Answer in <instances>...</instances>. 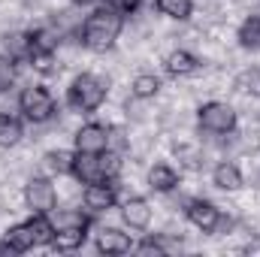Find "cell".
I'll use <instances>...</instances> for the list:
<instances>
[{"label": "cell", "instance_id": "6da1fadb", "mask_svg": "<svg viewBox=\"0 0 260 257\" xmlns=\"http://www.w3.org/2000/svg\"><path fill=\"white\" fill-rule=\"evenodd\" d=\"M121 30H124V12L109 3H97V9L85 15V21L79 24L82 46L91 52H109L121 37Z\"/></svg>", "mask_w": 260, "mask_h": 257}, {"label": "cell", "instance_id": "7a4b0ae2", "mask_svg": "<svg viewBox=\"0 0 260 257\" xmlns=\"http://www.w3.org/2000/svg\"><path fill=\"white\" fill-rule=\"evenodd\" d=\"M106 94H109V82L103 76H97V73H79L70 82V88H67V106L73 112L91 115V112H97L103 106Z\"/></svg>", "mask_w": 260, "mask_h": 257}, {"label": "cell", "instance_id": "3957f363", "mask_svg": "<svg viewBox=\"0 0 260 257\" xmlns=\"http://www.w3.org/2000/svg\"><path fill=\"white\" fill-rule=\"evenodd\" d=\"M18 112L30 124H46L58 115V103H55V97L46 85H27L18 94Z\"/></svg>", "mask_w": 260, "mask_h": 257}, {"label": "cell", "instance_id": "277c9868", "mask_svg": "<svg viewBox=\"0 0 260 257\" xmlns=\"http://www.w3.org/2000/svg\"><path fill=\"white\" fill-rule=\"evenodd\" d=\"M197 121H200V130L212 136H230L236 130V109L221 100H209L197 109Z\"/></svg>", "mask_w": 260, "mask_h": 257}, {"label": "cell", "instance_id": "5b68a950", "mask_svg": "<svg viewBox=\"0 0 260 257\" xmlns=\"http://www.w3.org/2000/svg\"><path fill=\"white\" fill-rule=\"evenodd\" d=\"M24 206L30 209V215H52L58 206V191L52 185V179L46 176H34L24 185Z\"/></svg>", "mask_w": 260, "mask_h": 257}, {"label": "cell", "instance_id": "8992f818", "mask_svg": "<svg viewBox=\"0 0 260 257\" xmlns=\"http://www.w3.org/2000/svg\"><path fill=\"white\" fill-rule=\"evenodd\" d=\"M115 203H118V182L103 179V182L85 185V191H82V206L91 215H103V212L115 209Z\"/></svg>", "mask_w": 260, "mask_h": 257}, {"label": "cell", "instance_id": "52a82bcc", "mask_svg": "<svg viewBox=\"0 0 260 257\" xmlns=\"http://www.w3.org/2000/svg\"><path fill=\"white\" fill-rule=\"evenodd\" d=\"M73 148L82 151V154H100L109 148V127L106 124H97V121H88L76 130L73 136Z\"/></svg>", "mask_w": 260, "mask_h": 257}, {"label": "cell", "instance_id": "ba28073f", "mask_svg": "<svg viewBox=\"0 0 260 257\" xmlns=\"http://www.w3.org/2000/svg\"><path fill=\"white\" fill-rule=\"evenodd\" d=\"M185 215H188V221L194 224L197 230H203V233H215L218 224H221V209L215 203H209V200H200V197L188 203Z\"/></svg>", "mask_w": 260, "mask_h": 257}, {"label": "cell", "instance_id": "9c48e42d", "mask_svg": "<svg viewBox=\"0 0 260 257\" xmlns=\"http://www.w3.org/2000/svg\"><path fill=\"white\" fill-rule=\"evenodd\" d=\"M94 245H97V251H100V254H112V257L133 251V239H130V233L118 230V227H100V230H97Z\"/></svg>", "mask_w": 260, "mask_h": 257}, {"label": "cell", "instance_id": "30bf717a", "mask_svg": "<svg viewBox=\"0 0 260 257\" xmlns=\"http://www.w3.org/2000/svg\"><path fill=\"white\" fill-rule=\"evenodd\" d=\"M121 218L130 230H145L151 224V203L145 197H127L121 203Z\"/></svg>", "mask_w": 260, "mask_h": 257}, {"label": "cell", "instance_id": "8fae6325", "mask_svg": "<svg viewBox=\"0 0 260 257\" xmlns=\"http://www.w3.org/2000/svg\"><path fill=\"white\" fill-rule=\"evenodd\" d=\"M30 248H37V239H34V230H30L27 221L9 227L6 236H3V242H0V251H12V254H24Z\"/></svg>", "mask_w": 260, "mask_h": 257}, {"label": "cell", "instance_id": "7c38bea8", "mask_svg": "<svg viewBox=\"0 0 260 257\" xmlns=\"http://www.w3.org/2000/svg\"><path fill=\"white\" fill-rule=\"evenodd\" d=\"M73 179L79 185H94L103 182V170H100V154H82L76 151V164H73Z\"/></svg>", "mask_w": 260, "mask_h": 257}, {"label": "cell", "instance_id": "4fadbf2b", "mask_svg": "<svg viewBox=\"0 0 260 257\" xmlns=\"http://www.w3.org/2000/svg\"><path fill=\"white\" fill-rule=\"evenodd\" d=\"M0 55L9 58L12 64L27 61V55H30V34H18V30L3 34L0 37Z\"/></svg>", "mask_w": 260, "mask_h": 257}, {"label": "cell", "instance_id": "5bb4252c", "mask_svg": "<svg viewBox=\"0 0 260 257\" xmlns=\"http://www.w3.org/2000/svg\"><path fill=\"white\" fill-rule=\"evenodd\" d=\"M212 185H215L218 191H239V188L245 185V179H242V170H239L236 164L221 160V164L212 170Z\"/></svg>", "mask_w": 260, "mask_h": 257}, {"label": "cell", "instance_id": "9a60e30c", "mask_svg": "<svg viewBox=\"0 0 260 257\" xmlns=\"http://www.w3.org/2000/svg\"><path fill=\"white\" fill-rule=\"evenodd\" d=\"M164 67H167V73H170V76L182 79V76H191V73H197V70H200V61H197L194 52H188V49H173V52L167 55Z\"/></svg>", "mask_w": 260, "mask_h": 257}, {"label": "cell", "instance_id": "2e32d148", "mask_svg": "<svg viewBox=\"0 0 260 257\" xmlns=\"http://www.w3.org/2000/svg\"><path fill=\"white\" fill-rule=\"evenodd\" d=\"M148 188L157 194H173L179 188V173L170 164H154L148 170Z\"/></svg>", "mask_w": 260, "mask_h": 257}, {"label": "cell", "instance_id": "e0dca14e", "mask_svg": "<svg viewBox=\"0 0 260 257\" xmlns=\"http://www.w3.org/2000/svg\"><path fill=\"white\" fill-rule=\"evenodd\" d=\"M85 239H88V227H61V230H55L52 248L55 251H76L85 245Z\"/></svg>", "mask_w": 260, "mask_h": 257}, {"label": "cell", "instance_id": "ac0fdd59", "mask_svg": "<svg viewBox=\"0 0 260 257\" xmlns=\"http://www.w3.org/2000/svg\"><path fill=\"white\" fill-rule=\"evenodd\" d=\"M24 136V124L12 112H0V148H15Z\"/></svg>", "mask_w": 260, "mask_h": 257}, {"label": "cell", "instance_id": "d6986e66", "mask_svg": "<svg viewBox=\"0 0 260 257\" xmlns=\"http://www.w3.org/2000/svg\"><path fill=\"white\" fill-rule=\"evenodd\" d=\"M46 170L52 173V176H73V164H76V148L73 151H67V148H55V151H49L46 154Z\"/></svg>", "mask_w": 260, "mask_h": 257}, {"label": "cell", "instance_id": "ffe728a7", "mask_svg": "<svg viewBox=\"0 0 260 257\" xmlns=\"http://www.w3.org/2000/svg\"><path fill=\"white\" fill-rule=\"evenodd\" d=\"M130 94H133L136 100H154V97L160 94V79H157L154 73H139V76L133 79V85H130Z\"/></svg>", "mask_w": 260, "mask_h": 257}, {"label": "cell", "instance_id": "44dd1931", "mask_svg": "<svg viewBox=\"0 0 260 257\" xmlns=\"http://www.w3.org/2000/svg\"><path fill=\"white\" fill-rule=\"evenodd\" d=\"M49 218H52L55 230H61V227H88V224H91V212H88V209H85V212H82V209H61V212L55 209Z\"/></svg>", "mask_w": 260, "mask_h": 257}, {"label": "cell", "instance_id": "7402d4cb", "mask_svg": "<svg viewBox=\"0 0 260 257\" xmlns=\"http://www.w3.org/2000/svg\"><path fill=\"white\" fill-rule=\"evenodd\" d=\"M236 40H239V46H242V49L257 52V49H260V15H251V18H245V21L239 24Z\"/></svg>", "mask_w": 260, "mask_h": 257}, {"label": "cell", "instance_id": "603a6c76", "mask_svg": "<svg viewBox=\"0 0 260 257\" xmlns=\"http://www.w3.org/2000/svg\"><path fill=\"white\" fill-rule=\"evenodd\" d=\"M154 9L167 18H176V21H185L191 18L194 12V0H154Z\"/></svg>", "mask_w": 260, "mask_h": 257}, {"label": "cell", "instance_id": "cb8c5ba5", "mask_svg": "<svg viewBox=\"0 0 260 257\" xmlns=\"http://www.w3.org/2000/svg\"><path fill=\"white\" fill-rule=\"evenodd\" d=\"M27 224H30V230H34L37 248H40V245H52V239H55V224H52L49 215H30Z\"/></svg>", "mask_w": 260, "mask_h": 257}, {"label": "cell", "instance_id": "d4e9b609", "mask_svg": "<svg viewBox=\"0 0 260 257\" xmlns=\"http://www.w3.org/2000/svg\"><path fill=\"white\" fill-rule=\"evenodd\" d=\"M233 88H236L239 94L260 97V67H248V70H242V73L233 79Z\"/></svg>", "mask_w": 260, "mask_h": 257}, {"label": "cell", "instance_id": "484cf974", "mask_svg": "<svg viewBox=\"0 0 260 257\" xmlns=\"http://www.w3.org/2000/svg\"><path fill=\"white\" fill-rule=\"evenodd\" d=\"M27 64L34 67L37 73H43V76H52L58 70V61H55V52L52 49H30Z\"/></svg>", "mask_w": 260, "mask_h": 257}, {"label": "cell", "instance_id": "4316f807", "mask_svg": "<svg viewBox=\"0 0 260 257\" xmlns=\"http://www.w3.org/2000/svg\"><path fill=\"white\" fill-rule=\"evenodd\" d=\"M100 170H103V179L118 182V176H121V151H115V148L100 151Z\"/></svg>", "mask_w": 260, "mask_h": 257}, {"label": "cell", "instance_id": "83f0119b", "mask_svg": "<svg viewBox=\"0 0 260 257\" xmlns=\"http://www.w3.org/2000/svg\"><path fill=\"white\" fill-rule=\"evenodd\" d=\"M12 85H15V64L0 55V94H6Z\"/></svg>", "mask_w": 260, "mask_h": 257}, {"label": "cell", "instance_id": "f1b7e54d", "mask_svg": "<svg viewBox=\"0 0 260 257\" xmlns=\"http://www.w3.org/2000/svg\"><path fill=\"white\" fill-rule=\"evenodd\" d=\"M139 254H167V245H164V236H148L145 242H139V245H133Z\"/></svg>", "mask_w": 260, "mask_h": 257}, {"label": "cell", "instance_id": "f546056e", "mask_svg": "<svg viewBox=\"0 0 260 257\" xmlns=\"http://www.w3.org/2000/svg\"><path fill=\"white\" fill-rule=\"evenodd\" d=\"M109 148H115V151H124V148H127V139H124V130H118V127H109Z\"/></svg>", "mask_w": 260, "mask_h": 257}, {"label": "cell", "instance_id": "4dcf8cb0", "mask_svg": "<svg viewBox=\"0 0 260 257\" xmlns=\"http://www.w3.org/2000/svg\"><path fill=\"white\" fill-rule=\"evenodd\" d=\"M103 3H109V6L121 9L124 15H130V12H136V9H139V3H142V0H103Z\"/></svg>", "mask_w": 260, "mask_h": 257}, {"label": "cell", "instance_id": "1f68e13d", "mask_svg": "<svg viewBox=\"0 0 260 257\" xmlns=\"http://www.w3.org/2000/svg\"><path fill=\"white\" fill-rule=\"evenodd\" d=\"M70 3H76V6H97V3H103V0H70Z\"/></svg>", "mask_w": 260, "mask_h": 257}]
</instances>
